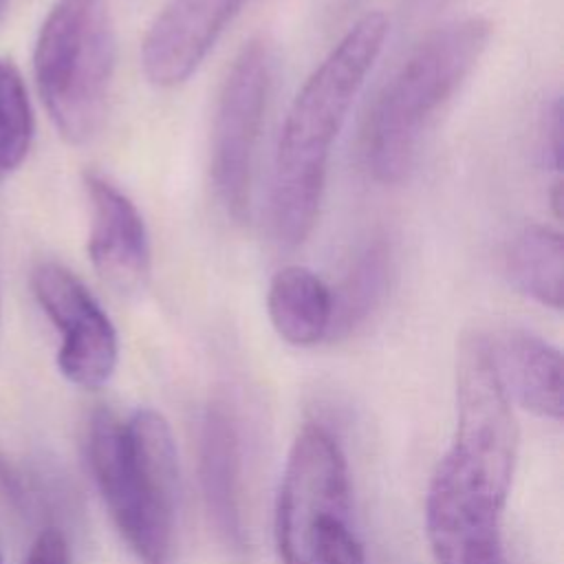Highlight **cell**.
<instances>
[{"mask_svg": "<svg viewBox=\"0 0 564 564\" xmlns=\"http://www.w3.org/2000/svg\"><path fill=\"white\" fill-rule=\"evenodd\" d=\"M84 187L90 205L88 256L95 271L119 293L143 289L150 242L137 205L99 172H86Z\"/></svg>", "mask_w": 564, "mask_h": 564, "instance_id": "cell-11", "label": "cell"}, {"mask_svg": "<svg viewBox=\"0 0 564 564\" xmlns=\"http://www.w3.org/2000/svg\"><path fill=\"white\" fill-rule=\"evenodd\" d=\"M392 247L386 236H372L352 258L333 291V313L326 339H344L361 328L383 304L392 282Z\"/></svg>", "mask_w": 564, "mask_h": 564, "instance_id": "cell-15", "label": "cell"}, {"mask_svg": "<svg viewBox=\"0 0 564 564\" xmlns=\"http://www.w3.org/2000/svg\"><path fill=\"white\" fill-rule=\"evenodd\" d=\"M388 18L361 15L297 90L284 117L271 176V227L280 245H302L319 216L333 143L375 66Z\"/></svg>", "mask_w": 564, "mask_h": 564, "instance_id": "cell-1", "label": "cell"}, {"mask_svg": "<svg viewBox=\"0 0 564 564\" xmlns=\"http://www.w3.org/2000/svg\"><path fill=\"white\" fill-rule=\"evenodd\" d=\"M33 293L59 330L57 368L75 386L95 390L117 368V330L86 284L59 262H40L31 275Z\"/></svg>", "mask_w": 564, "mask_h": 564, "instance_id": "cell-9", "label": "cell"}, {"mask_svg": "<svg viewBox=\"0 0 564 564\" xmlns=\"http://www.w3.org/2000/svg\"><path fill=\"white\" fill-rule=\"evenodd\" d=\"M494 361L509 399L527 412L562 421V355L542 337L511 328L491 341Z\"/></svg>", "mask_w": 564, "mask_h": 564, "instance_id": "cell-12", "label": "cell"}, {"mask_svg": "<svg viewBox=\"0 0 564 564\" xmlns=\"http://www.w3.org/2000/svg\"><path fill=\"white\" fill-rule=\"evenodd\" d=\"M88 460L123 540L143 564H172L178 456L167 419L139 408L121 421L101 408L88 427Z\"/></svg>", "mask_w": 564, "mask_h": 564, "instance_id": "cell-2", "label": "cell"}, {"mask_svg": "<svg viewBox=\"0 0 564 564\" xmlns=\"http://www.w3.org/2000/svg\"><path fill=\"white\" fill-rule=\"evenodd\" d=\"M273 55L264 37L249 40L236 55L216 104L212 128V183L234 220H245L251 198L253 156L264 121Z\"/></svg>", "mask_w": 564, "mask_h": 564, "instance_id": "cell-7", "label": "cell"}, {"mask_svg": "<svg viewBox=\"0 0 564 564\" xmlns=\"http://www.w3.org/2000/svg\"><path fill=\"white\" fill-rule=\"evenodd\" d=\"M33 73L57 132L75 145L90 141L104 126L115 73L108 0H57L37 33Z\"/></svg>", "mask_w": 564, "mask_h": 564, "instance_id": "cell-5", "label": "cell"}, {"mask_svg": "<svg viewBox=\"0 0 564 564\" xmlns=\"http://www.w3.org/2000/svg\"><path fill=\"white\" fill-rule=\"evenodd\" d=\"M33 141V112L24 79L11 59H0V174L15 170Z\"/></svg>", "mask_w": 564, "mask_h": 564, "instance_id": "cell-17", "label": "cell"}, {"mask_svg": "<svg viewBox=\"0 0 564 564\" xmlns=\"http://www.w3.org/2000/svg\"><path fill=\"white\" fill-rule=\"evenodd\" d=\"M0 564H2V557H0Z\"/></svg>", "mask_w": 564, "mask_h": 564, "instance_id": "cell-21", "label": "cell"}, {"mask_svg": "<svg viewBox=\"0 0 564 564\" xmlns=\"http://www.w3.org/2000/svg\"><path fill=\"white\" fill-rule=\"evenodd\" d=\"M4 13H7V0H0V24L4 20Z\"/></svg>", "mask_w": 564, "mask_h": 564, "instance_id": "cell-20", "label": "cell"}, {"mask_svg": "<svg viewBox=\"0 0 564 564\" xmlns=\"http://www.w3.org/2000/svg\"><path fill=\"white\" fill-rule=\"evenodd\" d=\"M267 311L275 333L291 346H315L328 337L333 297L330 289L311 269L300 264L273 273Z\"/></svg>", "mask_w": 564, "mask_h": 564, "instance_id": "cell-14", "label": "cell"}, {"mask_svg": "<svg viewBox=\"0 0 564 564\" xmlns=\"http://www.w3.org/2000/svg\"><path fill=\"white\" fill-rule=\"evenodd\" d=\"M273 533L282 564H366L346 454L317 423L304 425L289 449Z\"/></svg>", "mask_w": 564, "mask_h": 564, "instance_id": "cell-4", "label": "cell"}, {"mask_svg": "<svg viewBox=\"0 0 564 564\" xmlns=\"http://www.w3.org/2000/svg\"><path fill=\"white\" fill-rule=\"evenodd\" d=\"M562 101L553 99L542 119V159L555 172L562 170Z\"/></svg>", "mask_w": 564, "mask_h": 564, "instance_id": "cell-18", "label": "cell"}, {"mask_svg": "<svg viewBox=\"0 0 564 564\" xmlns=\"http://www.w3.org/2000/svg\"><path fill=\"white\" fill-rule=\"evenodd\" d=\"M489 37L485 18H463L432 31L399 66L366 123V163L377 181L408 176L425 130L474 70Z\"/></svg>", "mask_w": 564, "mask_h": 564, "instance_id": "cell-3", "label": "cell"}, {"mask_svg": "<svg viewBox=\"0 0 564 564\" xmlns=\"http://www.w3.org/2000/svg\"><path fill=\"white\" fill-rule=\"evenodd\" d=\"M245 2L249 0H167L141 42L148 82L159 88L187 82Z\"/></svg>", "mask_w": 564, "mask_h": 564, "instance_id": "cell-10", "label": "cell"}, {"mask_svg": "<svg viewBox=\"0 0 564 564\" xmlns=\"http://www.w3.org/2000/svg\"><path fill=\"white\" fill-rule=\"evenodd\" d=\"M498 489H511L518 458V425L500 381L491 339L465 333L456 352V432L449 449Z\"/></svg>", "mask_w": 564, "mask_h": 564, "instance_id": "cell-6", "label": "cell"}, {"mask_svg": "<svg viewBox=\"0 0 564 564\" xmlns=\"http://www.w3.org/2000/svg\"><path fill=\"white\" fill-rule=\"evenodd\" d=\"M198 469L212 524L227 544L240 546V436L225 403H212L203 416Z\"/></svg>", "mask_w": 564, "mask_h": 564, "instance_id": "cell-13", "label": "cell"}, {"mask_svg": "<svg viewBox=\"0 0 564 564\" xmlns=\"http://www.w3.org/2000/svg\"><path fill=\"white\" fill-rule=\"evenodd\" d=\"M24 564H70L66 538L57 529H46L33 542Z\"/></svg>", "mask_w": 564, "mask_h": 564, "instance_id": "cell-19", "label": "cell"}, {"mask_svg": "<svg viewBox=\"0 0 564 564\" xmlns=\"http://www.w3.org/2000/svg\"><path fill=\"white\" fill-rule=\"evenodd\" d=\"M505 496L443 454L425 496V531L436 564H505Z\"/></svg>", "mask_w": 564, "mask_h": 564, "instance_id": "cell-8", "label": "cell"}, {"mask_svg": "<svg viewBox=\"0 0 564 564\" xmlns=\"http://www.w3.org/2000/svg\"><path fill=\"white\" fill-rule=\"evenodd\" d=\"M505 267L513 286L553 311L564 302V240L542 225L524 227L509 245Z\"/></svg>", "mask_w": 564, "mask_h": 564, "instance_id": "cell-16", "label": "cell"}]
</instances>
